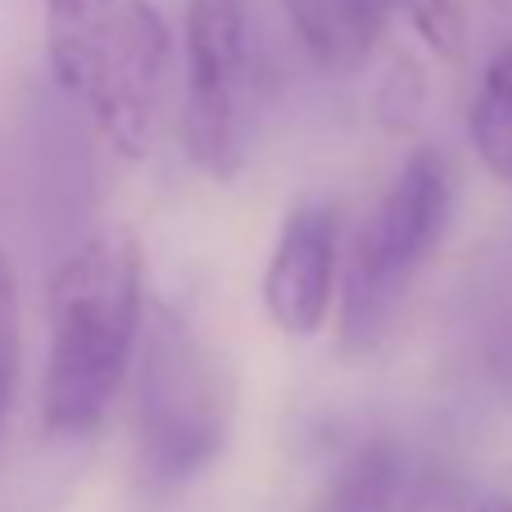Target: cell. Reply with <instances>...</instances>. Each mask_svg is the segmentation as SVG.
<instances>
[{"label":"cell","instance_id":"obj_11","mask_svg":"<svg viewBox=\"0 0 512 512\" xmlns=\"http://www.w3.org/2000/svg\"><path fill=\"white\" fill-rule=\"evenodd\" d=\"M19 372H23V300L10 254L0 250V440H5V426H10L14 413Z\"/></svg>","mask_w":512,"mask_h":512},{"label":"cell","instance_id":"obj_2","mask_svg":"<svg viewBox=\"0 0 512 512\" xmlns=\"http://www.w3.org/2000/svg\"><path fill=\"white\" fill-rule=\"evenodd\" d=\"M132 431L136 485L150 499H168L191 485L227 449L232 431L227 368L173 309H159L145 331Z\"/></svg>","mask_w":512,"mask_h":512},{"label":"cell","instance_id":"obj_7","mask_svg":"<svg viewBox=\"0 0 512 512\" xmlns=\"http://www.w3.org/2000/svg\"><path fill=\"white\" fill-rule=\"evenodd\" d=\"M281 14L300 37L304 55L331 78L368 68L390 23L386 0H281Z\"/></svg>","mask_w":512,"mask_h":512},{"label":"cell","instance_id":"obj_10","mask_svg":"<svg viewBox=\"0 0 512 512\" xmlns=\"http://www.w3.org/2000/svg\"><path fill=\"white\" fill-rule=\"evenodd\" d=\"M467 141L494 182L512 186V41L485 64L467 105Z\"/></svg>","mask_w":512,"mask_h":512},{"label":"cell","instance_id":"obj_1","mask_svg":"<svg viewBox=\"0 0 512 512\" xmlns=\"http://www.w3.org/2000/svg\"><path fill=\"white\" fill-rule=\"evenodd\" d=\"M145 263L127 232H96L68 250L46 290V377L41 426L82 440L105 422L141 345Z\"/></svg>","mask_w":512,"mask_h":512},{"label":"cell","instance_id":"obj_3","mask_svg":"<svg viewBox=\"0 0 512 512\" xmlns=\"http://www.w3.org/2000/svg\"><path fill=\"white\" fill-rule=\"evenodd\" d=\"M449 209H454V182L449 164L431 145H417L395 173L381 209L368 227H358L345 254V277L336 286L340 304V345L363 354L381 340L390 313L399 309L408 281L417 277L435 245L445 241Z\"/></svg>","mask_w":512,"mask_h":512},{"label":"cell","instance_id":"obj_6","mask_svg":"<svg viewBox=\"0 0 512 512\" xmlns=\"http://www.w3.org/2000/svg\"><path fill=\"white\" fill-rule=\"evenodd\" d=\"M340 286V218L331 204L304 200L286 213L263 268V313L281 336L309 340L327 327Z\"/></svg>","mask_w":512,"mask_h":512},{"label":"cell","instance_id":"obj_12","mask_svg":"<svg viewBox=\"0 0 512 512\" xmlns=\"http://www.w3.org/2000/svg\"><path fill=\"white\" fill-rule=\"evenodd\" d=\"M390 14L408 23L417 41L440 59H458L467 46V19L458 0H386Z\"/></svg>","mask_w":512,"mask_h":512},{"label":"cell","instance_id":"obj_9","mask_svg":"<svg viewBox=\"0 0 512 512\" xmlns=\"http://www.w3.org/2000/svg\"><path fill=\"white\" fill-rule=\"evenodd\" d=\"M408 485V463L395 440L372 435L358 449L340 458V467L327 476L313 512H399Z\"/></svg>","mask_w":512,"mask_h":512},{"label":"cell","instance_id":"obj_4","mask_svg":"<svg viewBox=\"0 0 512 512\" xmlns=\"http://www.w3.org/2000/svg\"><path fill=\"white\" fill-rule=\"evenodd\" d=\"M182 150L204 177L232 182L250 150V5L186 0Z\"/></svg>","mask_w":512,"mask_h":512},{"label":"cell","instance_id":"obj_5","mask_svg":"<svg viewBox=\"0 0 512 512\" xmlns=\"http://www.w3.org/2000/svg\"><path fill=\"white\" fill-rule=\"evenodd\" d=\"M173 68V32L150 0H118L109 68L91 100L100 136L114 155L145 159L155 141V109Z\"/></svg>","mask_w":512,"mask_h":512},{"label":"cell","instance_id":"obj_8","mask_svg":"<svg viewBox=\"0 0 512 512\" xmlns=\"http://www.w3.org/2000/svg\"><path fill=\"white\" fill-rule=\"evenodd\" d=\"M118 0H46V55L59 87L87 105L114 41Z\"/></svg>","mask_w":512,"mask_h":512},{"label":"cell","instance_id":"obj_13","mask_svg":"<svg viewBox=\"0 0 512 512\" xmlns=\"http://www.w3.org/2000/svg\"><path fill=\"white\" fill-rule=\"evenodd\" d=\"M476 512H512V499H503V494H490V499L476 503Z\"/></svg>","mask_w":512,"mask_h":512}]
</instances>
